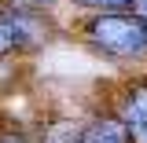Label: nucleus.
I'll return each instance as SVG.
<instances>
[{"label":"nucleus","mask_w":147,"mask_h":143,"mask_svg":"<svg viewBox=\"0 0 147 143\" xmlns=\"http://www.w3.org/2000/svg\"><path fill=\"white\" fill-rule=\"evenodd\" d=\"M88 37L110 55H147V22L136 15H99L88 22Z\"/></svg>","instance_id":"obj_1"},{"label":"nucleus","mask_w":147,"mask_h":143,"mask_svg":"<svg viewBox=\"0 0 147 143\" xmlns=\"http://www.w3.org/2000/svg\"><path fill=\"white\" fill-rule=\"evenodd\" d=\"M44 37V22L37 15H0V55L11 52V48H33Z\"/></svg>","instance_id":"obj_2"},{"label":"nucleus","mask_w":147,"mask_h":143,"mask_svg":"<svg viewBox=\"0 0 147 143\" xmlns=\"http://www.w3.org/2000/svg\"><path fill=\"white\" fill-rule=\"evenodd\" d=\"M121 125H125L132 143H147V85L129 92L125 110H121Z\"/></svg>","instance_id":"obj_3"},{"label":"nucleus","mask_w":147,"mask_h":143,"mask_svg":"<svg viewBox=\"0 0 147 143\" xmlns=\"http://www.w3.org/2000/svg\"><path fill=\"white\" fill-rule=\"evenodd\" d=\"M81 143H129V132L121 121H114V117H99V121H92L85 128V136Z\"/></svg>","instance_id":"obj_4"},{"label":"nucleus","mask_w":147,"mask_h":143,"mask_svg":"<svg viewBox=\"0 0 147 143\" xmlns=\"http://www.w3.org/2000/svg\"><path fill=\"white\" fill-rule=\"evenodd\" d=\"M81 136H85V128H81V125L59 121V125H52V132H48V140H44V143H81Z\"/></svg>","instance_id":"obj_5"},{"label":"nucleus","mask_w":147,"mask_h":143,"mask_svg":"<svg viewBox=\"0 0 147 143\" xmlns=\"http://www.w3.org/2000/svg\"><path fill=\"white\" fill-rule=\"evenodd\" d=\"M7 4H11L15 15H37V11H44L52 0H7Z\"/></svg>","instance_id":"obj_6"},{"label":"nucleus","mask_w":147,"mask_h":143,"mask_svg":"<svg viewBox=\"0 0 147 143\" xmlns=\"http://www.w3.org/2000/svg\"><path fill=\"white\" fill-rule=\"evenodd\" d=\"M77 4H85V7H129L132 0H77Z\"/></svg>","instance_id":"obj_7"},{"label":"nucleus","mask_w":147,"mask_h":143,"mask_svg":"<svg viewBox=\"0 0 147 143\" xmlns=\"http://www.w3.org/2000/svg\"><path fill=\"white\" fill-rule=\"evenodd\" d=\"M129 7H132V15L140 18V22H147V0H132Z\"/></svg>","instance_id":"obj_8"},{"label":"nucleus","mask_w":147,"mask_h":143,"mask_svg":"<svg viewBox=\"0 0 147 143\" xmlns=\"http://www.w3.org/2000/svg\"><path fill=\"white\" fill-rule=\"evenodd\" d=\"M0 143H30L26 136H15V132H7V136H0Z\"/></svg>","instance_id":"obj_9"}]
</instances>
